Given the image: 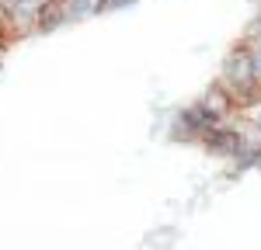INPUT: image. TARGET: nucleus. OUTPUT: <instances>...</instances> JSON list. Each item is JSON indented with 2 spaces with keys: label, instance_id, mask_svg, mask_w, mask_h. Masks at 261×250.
Here are the masks:
<instances>
[{
  "label": "nucleus",
  "instance_id": "obj_1",
  "mask_svg": "<svg viewBox=\"0 0 261 250\" xmlns=\"http://www.w3.org/2000/svg\"><path fill=\"white\" fill-rule=\"evenodd\" d=\"M56 4H60L66 24L87 21V18H94V14H101V0H56Z\"/></svg>",
  "mask_w": 261,
  "mask_h": 250
},
{
  "label": "nucleus",
  "instance_id": "obj_2",
  "mask_svg": "<svg viewBox=\"0 0 261 250\" xmlns=\"http://www.w3.org/2000/svg\"><path fill=\"white\" fill-rule=\"evenodd\" d=\"M129 4H136V0H101V14H108V11H119V7H129Z\"/></svg>",
  "mask_w": 261,
  "mask_h": 250
},
{
  "label": "nucleus",
  "instance_id": "obj_3",
  "mask_svg": "<svg viewBox=\"0 0 261 250\" xmlns=\"http://www.w3.org/2000/svg\"><path fill=\"white\" fill-rule=\"evenodd\" d=\"M247 39H261V14H258V21L251 24V32H247Z\"/></svg>",
  "mask_w": 261,
  "mask_h": 250
},
{
  "label": "nucleus",
  "instance_id": "obj_4",
  "mask_svg": "<svg viewBox=\"0 0 261 250\" xmlns=\"http://www.w3.org/2000/svg\"><path fill=\"white\" fill-rule=\"evenodd\" d=\"M4 52H7V49H4V45H0V70H4Z\"/></svg>",
  "mask_w": 261,
  "mask_h": 250
}]
</instances>
